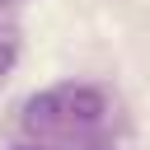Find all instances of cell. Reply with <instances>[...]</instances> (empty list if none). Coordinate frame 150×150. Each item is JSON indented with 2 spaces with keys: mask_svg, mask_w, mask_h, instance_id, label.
Masks as SVG:
<instances>
[{
  "mask_svg": "<svg viewBox=\"0 0 150 150\" xmlns=\"http://www.w3.org/2000/svg\"><path fill=\"white\" fill-rule=\"evenodd\" d=\"M66 108H70V117H80V122H94V117L103 112V94H98V89H75V94H66Z\"/></svg>",
  "mask_w": 150,
  "mask_h": 150,
  "instance_id": "1",
  "label": "cell"
}]
</instances>
